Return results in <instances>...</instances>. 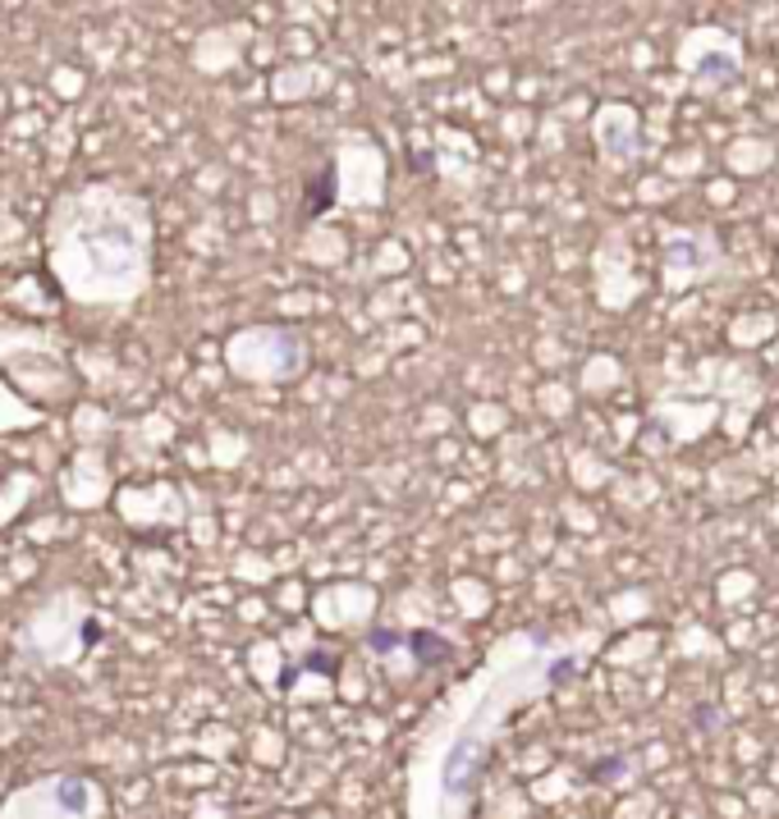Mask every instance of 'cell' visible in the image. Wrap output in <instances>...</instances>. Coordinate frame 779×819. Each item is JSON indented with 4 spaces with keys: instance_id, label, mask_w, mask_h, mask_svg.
I'll return each instance as SVG.
<instances>
[{
    "instance_id": "6da1fadb",
    "label": "cell",
    "mask_w": 779,
    "mask_h": 819,
    "mask_svg": "<svg viewBox=\"0 0 779 819\" xmlns=\"http://www.w3.org/2000/svg\"><path fill=\"white\" fill-rule=\"evenodd\" d=\"M404 641L413 645V655H417L422 668H436V664H450V660H455V645L440 641L436 632H409Z\"/></svg>"
}]
</instances>
